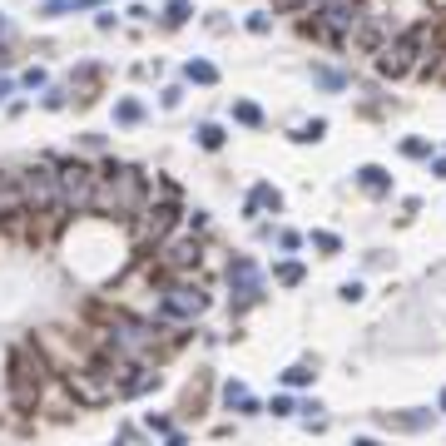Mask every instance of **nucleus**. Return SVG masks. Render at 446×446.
Segmentation results:
<instances>
[{
	"instance_id": "f257e3e1",
	"label": "nucleus",
	"mask_w": 446,
	"mask_h": 446,
	"mask_svg": "<svg viewBox=\"0 0 446 446\" xmlns=\"http://www.w3.org/2000/svg\"><path fill=\"white\" fill-rule=\"evenodd\" d=\"M427 40H432V25H427V20L412 25V30H402V35H392V40L377 50V75H382V80L412 75V70L422 65V55H427Z\"/></svg>"
},
{
	"instance_id": "f03ea898",
	"label": "nucleus",
	"mask_w": 446,
	"mask_h": 446,
	"mask_svg": "<svg viewBox=\"0 0 446 446\" xmlns=\"http://www.w3.org/2000/svg\"><path fill=\"white\" fill-rule=\"evenodd\" d=\"M95 209L119 214V219L139 214V209H144V179H139V169L110 164V169H105V179H100V194H95Z\"/></svg>"
},
{
	"instance_id": "7ed1b4c3",
	"label": "nucleus",
	"mask_w": 446,
	"mask_h": 446,
	"mask_svg": "<svg viewBox=\"0 0 446 446\" xmlns=\"http://www.w3.org/2000/svg\"><path fill=\"white\" fill-rule=\"evenodd\" d=\"M95 194H100V174L90 164H60V204H65V214L95 209Z\"/></svg>"
},
{
	"instance_id": "20e7f679",
	"label": "nucleus",
	"mask_w": 446,
	"mask_h": 446,
	"mask_svg": "<svg viewBox=\"0 0 446 446\" xmlns=\"http://www.w3.org/2000/svg\"><path fill=\"white\" fill-rule=\"evenodd\" d=\"M20 194H25V209H35V214H65L60 169H50V164H35L30 174H20Z\"/></svg>"
},
{
	"instance_id": "39448f33",
	"label": "nucleus",
	"mask_w": 446,
	"mask_h": 446,
	"mask_svg": "<svg viewBox=\"0 0 446 446\" xmlns=\"http://www.w3.org/2000/svg\"><path fill=\"white\" fill-rule=\"evenodd\" d=\"M164 318H174V323H189V318H199L204 308H209V293L194 283V278H174L169 288H164Z\"/></svg>"
},
{
	"instance_id": "423d86ee",
	"label": "nucleus",
	"mask_w": 446,
	"mask_h": 446,
	"mask_svg": "<svg viewBox=\"0 0 446 446\" xmlns=\"http://www.w3.org/2000/svg\"><path fill=\"white\" fill-rule=\"evenodd\" d=\"M70 392L80 397V402H110L114 392H119V382H114V367L110 362H95V367H80V372H70Z\"/></svg>"
},
{
	"instance_id": "0eeeda50",
	"label": "nucleus",
	"mask_w": 446,
	"mask_h": 446,
	"mask_svg": "<svg viewBox=\"0 0 446 446\" xmlns=\"http://www.w3.org/2000/svg\"><path fill=\"white\" fill-rule=\"evenodd\" d=\"M154 342H159V333H154L149 323H119V328L110 333L114 357H124V362H144V357H154Z\"/></svg>"
},
{
	"instance_id": "6e6552de",
	"label": "nucleus",
	"mask_w": 446,
	"mask_h": 446,
	"mask_svg": "<svg viewBox=\"0 0 446 446\" xmlns=\"http://www.w3.org/2000/svg\"><path fill=\"white\" fill-rule=\"evenodd\" d=\"M228 288H233V303H238V308L258 303V298H263V268H258L253 258H233V263H228Z\"/></svg>"
},
{
	"instance_id": "1a4fd4ad",
	"label": "nucleus",
	"mask_w": 446,
	"mask_h": 446,
	"mask_svg": "<svg viewBox=\"0 0 446 446\" xmlns=\"http://www.w3.org/2000/svg\"><path fill=\"white\" fill-rule=\"evenodd\" d=\"M174 223H179V209H174V204H159V209H149V219H144V238H149V243H164Z\"/></svg>"
},
{
	"instance_id": "9d476101",
	"label": "nucleus",
	"mask_w": 446,
	"mask_h": 446,
	"mask_svg": "<svg viewBox=\"0 0 446 446\" xmlns=\"http://www.w3.org/2000/svg\"><path fill=\"white\" fill-rule=\"evenodd\" d=\"M35 397H40V377H30L25 357H15V407H35Z\"/></svg>"
},
{
	"instance_id": "9b49d317",
	"label": "nucleus",
	"mask_w": 446,
	"mask_h": 446,
	"mask_svg": "<svg viewBox=\"0 0 446 446\" xmlns=\"http://www.w3.org/2000/svg\"><path fill=\"white\" fill-rule=\"evenodd\" d=\"M25 209V194H20V179H10V174H0V219L5 214H20Z\"/></svg>"
},
{
	"instance_id": "f8f14e48",
	"label": "nucleus",
	"mask_w": 446,
	"mask_h": 446,
	"mask_svg": "<svg viewBox=\"0 0 446 446\" xmlns=\"http://www.w3.org/2000/svg\"><path fill=\"white\" fill-rule=\"evenodd\" d=\"M263 209H273V214L283 209V199H278V189H273V184H258V189L248 194V214H263Z\"/></svg>"
},
{
	"instance_id": "ddd939ff",
	"label": "nucleus",
	"mask_w": 446,
	"mask_h": 446,
	"mask_svg": "<svg viewBox=\"0 0 446 446\" xmlns=\"http://www.w3.org/2000/svg\"><path fill=\"white\" fill-rule=\"evenodd\" d=\"M357 184H362L367 194H387V189H392V179H387V169H377V164H367V169H357Z\"/></svg>"
},
{
	"instance_id": "4468645a",
	"label": "nucleus",
	"mask_w": 446,
	"mask_h": 446,
	"mask_svg": "<svg viewBox=\"0 0 446 446\" xmlns=\"http://www.w3.org/2000/svg\"><path fill=\"white\" fill-rule=\"evenodd\" d=\"M223 402H228V407H238L243 417H253V412H258V402L248 397V387H243V382H228V387H223Z\"/></svg>"
},
{
	"instance_id": "2eb2a0df",
	"label": "nucleus",
	"mask_w": 446,
	"mask_h": 446,
	"mask_svg": "<svg viewBox=\"0 0 446 446\" xmlns=\"http://www.w3.org/2000/svg\"><path fill=\"white\" fill-rule=\"evenodd\" d=\"M164 263H169V268H189V263H199V243H174V248L164 253Z\"/></svg>"
},
{
	"instance_id": "dca6fc26",
	"label": "nucleus",
	"mask_w": 446,
	"mask_h": 446,
	"mask_svg": "<svg viewBox=\"0 0 446 446\" xmlns=\"http://www.w3.org/2000/svg\"><path fill=\"white\" fill-rule=\"evenodd\" d=\"M184 75H189L194 85H214V80H219V70H214L209 60H189V65H184Z\"/></svg>"
},
{
	"instance_id": "f3484780",
	"label": "nucleus",
	"mask_w": 446,
	"mask_h": 446,
	"mask_svg": "<svg viewBox=\"0 0 446 446\" xmlns=\"http://www.w3.org/2000/svg\"><path fill=\"white\" fill-rule=\"evenodd\" d=\"M233 119L248 124V129H258V124H263V110H258L253 100H238V105H233Z\"/></svg>"
},
{
	"instance_id": "a211bd4d",
	"label": "nucleus",
	"mask_w": 446,
	"mask_h": 446,
	"mask_svg": "<svg viewBox=\"0 0 446 446\" xmlns=\"http://www.w3.org/2000/svg\"><path fill=\"white\" fill-rule=\"evenodd\" d=\"M387 422H392V427H402V432H422L432 417H427V412H407V417H392V412H387Z\"/></svg>"
},
{
	"instance_id": "6ab92c4d",
	"label": "nucleus",
	"mask_w": 446,
	"mask_h": 446,
	"mask_svg": "<svg viewBox=\"0 0 446 446\" xmlns=\"http://www.w3.org/2000/svg\"><path fill=\"white\" fill-rule=\"evenodd\" d=\"M194 10H189V0H169V10H164V25H184Z\"/></svg>"
},
{
	"instance_id": "aec40b11",
	"label": "nucleus",
	"mask_w": 446,
	"mask_h": 446,
	"mask_svg": "<svg viewBox=\"0 0 446 446\" xmlns=\"http://www.w3.org/2000/svg\"><path fill=\"white\" fill-rule=\"evenodd\" d=\"M313 80H318L323 90H342V85H347V75H342V70H313Z\"/></svg>"
},
{
	"instance_id": "412c9836",
	"label": "nucleus",
	"mask_w": 446,
	"mask_h": 446,
	"mask_svg": "<svg viewBox=\"0 0 446 446\" xmlns=\"http://www.w3.org/2000/svg\"><path fill=\"white\" fill-rule=\"evenodd\" d=\"M323 134H328V119H313V124H303V129H298V134H293V139H303V144H308V139H313V144H318V139H323Z\"/></svg>"
},
{
	"instance_id": "4be33fe9",
	"label": "nucleus",
	"mask_w": 446,
	"mask_h": 446,
	"mask_svg": "<svg viewBox=\"0 0 446 446\" xmlns=\"http://www.w3.org/2000/svg\"><path fill=\"white\" fill-rule=\"evenodd\" d=\"M199 144H204V149H219L223 129H219V124H199Z\"/></svg>"
},
{
	"instance_id": "5701e85b",
	"label": "nucleus",
	"mask_w": 446,
	"mask_h": 446,
	"mask_svg": "<svg viewBox=\"0 0 446 446\" xmlns=\"http://www.w3.org/2000/svg\"><path fill=\"white\" fill-rule=\"evenodd\" d=\"M139 100H124V105H119V110H114V119H119V124H134V119H139Z\"/></svg>"
},
{
	"instance_id": "b1692460",
	"label": "nucleus",
	"mask_w": 446,
	"mask_h": 446,
	"mask_svg": "<svg viewBox=\"0 0 446 446\" xmlns=\"http://www.w3.org/2000/svg\"><path fill=\"white\" fill-rule=\"evenodd\" d=\"M278 283H303V263H278Z\"/></svg>"
},
{
	"instance_id": "393cba45",
	"label": "nucleus",
	"mask_w": 446,
	"mask_h": 446,
	"mask_svg": "<svg viewBox=\"0 0 446 446\" xmlns=\"http://www.w3.org/2000/svg\"><path fill=\"white\" fill-rule=\"evenodd\" d=\"M283 382H288V387H303V382H313V367H288Z\"/></svg>"
},
{
	"instance_id": "a878e982",
	"label": "nucleus",
	"mask_w": 446,
	"mask_h": 446,
	"mask_svg": "<svg viewBox=\"0 0 446 446\" xmlns=\"http://www.w3.org/2000/svg\"><path fill=\"white\" fill-rule=\"evenodd\" d=\"M402 154H412V159H427V154H432V144H427V139H407V144H402Z\"/></svg>"
},
{
	"instance_id": "bb28decb",
	"label": "nucleus",
	"mask_w": 446,
	"mask_h": 446,
	"mask_svg": "<svg viewBox=\"0 0 446 446\" xmlns=\"http://www.w3.org/2000/svg\"><path fill=\"white\" fill-rule=\"evenodd\" d=\"M313 248H323V253H337L342 243H337V233H313Z\"/></svg>"
},
{
	"instance_id": "cd10ccee",
	"label": "nucleus",
	"mask_w": 446,
	"mask_h": 446,
	"mask_svg": "<svg viewBox=\"0 0 446 446\" xmlns=\"http://www.w3.org/2000/svg\"><path fill=\"white\" fill-rule=\"evenodd\" d=\"M268 25H273L268 15H248V30H253V35H268Z\"/></svg>"
},
{
	"instance_id": "c85d7f7f",
	"label": "nucleus",
	"mask_w": 446,
	"mask_h": 446,
	"mask_svg": "<svg viewBox=\"0 0 446 446\" xmlns=\"http://www.w3.org/2000/svg\"><path fill=\"white\" fill-rule=\"evenodd\" d=\"M352 446H382V442H372V437H357V442H352Z\"/></svg>"
},
{
	"instance_id": "c756f323",
	"label": "nucleus",
	"mask_w": 446,
	"mask_h": 446,
	"mask_svg": "<svg viewBox=\"0 0 446 446\" xmlns=\"http://www.w3.org/2000/svg\"><path fill=\"white\" fill-rule=\"evenodd\" d=\"M437 179H446V159H437Z\"/></svg>"
},
{
	"instance_id": "7c9ffc66",
	"label": "nucleus",
	"mask_w": 446,
	"mask_h": 446,
	"mask_svg": "<svg viewBox=\"0 0 446 446\" xmlns=\"http://www.w3.org/2000/svg\"><path fill=\"white\" fill-rule=\"evenodd\" d=\"M5 30H10V20H5V15H0V35H5Z\"/></svg>"
},
{
	"instance_id": "2f4dec72",
	"label": "nucleus",
	"mask_w": 446,
	"mask_h": 446,
	"mask_svg": "<svg viewBox=\"0 0 446 446\" xmlns=\"http://www.w3.org/2000/svg\"><path fill=\"white\" fill-rule=\"evenodd\" d=\"M5 95H10V85H5V80H0V100H5Z\"/></svg>"
},
{
	"instance_id": "473e14b6",
	"label": "nucleus",
	"mask_w": 446,
	"mask_h": 446,
	"mask_svg": "<svg viewBox=\"0 0 446 446\" xmlns=\"http://www.w3.org/2000/svg\"><path fill=\"white\" fill-rule=\"evenodd\" d=\"M169 446H184V442H179V437H174V442H169Z\"/></svg>"
},
{
	"instance_id": "72a5a7b5",
	"label": "nucleus",
	"mask_w": 446,
	"mask_h": 446,
	"mask_svg": "<svg viewBox=\"0 0 446 446\" xmlns=\"http://www.w3.org/2000/svg\"><path fill=\"white\" fill-rule=\"evenodd\" d=\"M442 412H446V392H442Z\"/></svg>"
}]
</instances>
